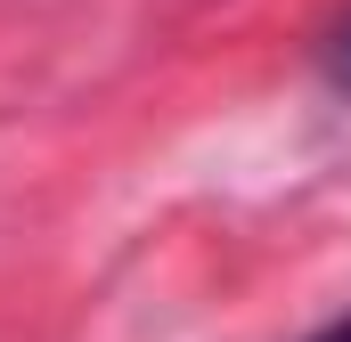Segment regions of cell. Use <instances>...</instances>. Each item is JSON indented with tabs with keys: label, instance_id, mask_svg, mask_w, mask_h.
<instances>
[{
	"label": "cell",
	"instance_id": "2",
	"mask_svg": "<svg viewBox=\"0 0 351 342\" xmlns=\"http://www.w3.org/2000/svg\"><path fill=\"white\" fill-rule=\"evenodd\" d=\"M302 342H351V310H343V318H327V326H311Z\"/></svg>",
	"mask_w": 351,
	"mask_h": 342
},
{
	"label": "cell",
	"instance_id": "1",
	"mask_svg": "<svg viewBox=\"0 0 351 342\" xmlns=\"http://www.w3.org/2000/svg\"><path fill=\"white\" fill-rule=\"evenodd\" d=\"M319 74H327V90L351 106V8L327 25V41H319Z\"/></svg>",
	"mask_w": 351,
	"mask_h": 342
}]
</instances>
